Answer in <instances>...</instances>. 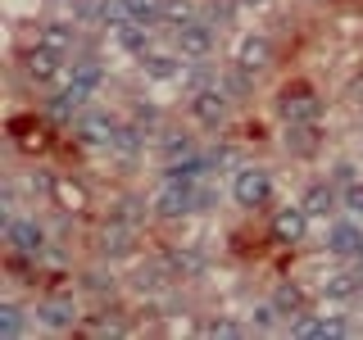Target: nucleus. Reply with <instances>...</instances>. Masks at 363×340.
<instances>
[{"instance_id": "nucleus-1", "label": "nucleus", "mask_w": 363, "mask_h": 340, "mask_svg": "<svg viewBox=\"0 0 363 340\" xmlns=\"http://www.w3.org/2000/svg\"><path fill=\"white\" fill-rule=\"evenodd\" d=\"M209 204H213V191L204 186V181H173V177H164L159 196L150 200V213H155V218H186V213L209 209Z\"/></svg>"}, {"instance_id": "nucleus-2", "label": "nucleus", "mask_w": 363, "mask_h": 340, "mask_svg": "<svg viewBox=\"0 0 363 340\" xmlns=\"http://www.w3.org/2000/svg\"><path fill=\"white\" fill-rule=\"evenodd\" d=\"M232 200L241 204V209H264V204L272 200V177L268 168L259 164H241L232 173Z\"/></svg>"}, {"instance_id": "nucleus-3", "label": "nucleus", "mask_w": 363, "mask_h": 340, "mask_svg": "<svg viewBox=\"0 0 363 340\" xmlns=\"http://www.w3.org/2000/svg\"><path fill=\"white\" fill-rule=\"evenodd\" d=\"M23 77H28L32 86H55L60 77L68 73V55H60V50H45V45H37L32 41L28 50H23Z\"/></svg>"}, {"instance_id": "nucleus-4", "label": "nucleus", "mask_w": 363, "mask_h": 340, "mask_svg": "<svg viewBox=\"0 0 363 340\" xmlns=\"http://www.w3.org/2000/svg\"><path fill=\"white\" fill-rule=\"evenodd\" d=\"M191 118L200 123V128H209V132H218L223 123H227V109H232V96H227V86L223 82H209V86H200V91H191Z\"/></svg>"}, {"instance_id": "nucleus-5", "label": "nucleus", "mask_w": 363, "mask_h": 340, "mask_svg": "<svg viewBox=\"0 0 363 340\" xmlns=\"http://www.w3.org/2000/svg\"><path fill=\"white\" fill-rule=\"evenodd\" d=\"M68 128H73V136H77L82 145H105V150H109L123 123L113 118V113H105V109H91V105H86L73 123H68Z\"/></svg>"}, {"instance_id": "nucleus-6", "label": "nucleus", "mask_w": 363, "mask_h": 340, "mask_svg": "<svg viewBox=\"0 0 363 340\" xmlns=\"http://www.w3.org/2000/svg\"><path fill=\"white\" fill-rule=\"evenodd\" d=\"M277 118L281 123H318L323 118V100L313 96V86L295 82V86H286L277 96Z\"/></svg>"}, {"instance_id": "nucleus-7", "label": "nucleus", "mask_w": 363, "mask_h": 340, "mask_svg": "<svg viewBox=\"0 0 363 340\" xmlns=\"http://www.w3.org/2000/svg\"><path fill=\"white\" fill-rule=\"evenodd\" d=\"M5 241H9V254L41 259L45 254V227L32 222V218H14V213H5Z\"/></svg>"}, {"instance_id": "nucleus-8", "label": "nucleus", "mask_w": 363, "mask_h": 340, "mask_svg": "<svg viewBox=\"0 0 363 340\" xmlns=\"http://www.w3.org/2000/svg\"><path fill=\"white\" fill-rule=\"evenodd\" d=\"M177 32V50H182V60H204V55L218 45V32H213V23L204 18V14H196V18H186L182 28H173Z\"/></svg>"}, {"instance_id": "nucleus-9", "label": "nucleus", "mask_w": 363, "mask_h": 340, "mask_svg": "<svg viewBox=\"0 0 363 340\" xmlns=\"http://www.w3.org/2000/svg\"><path fill=\"white\" fill-rule=\"evenodd\" d=\"M86 91L82 86H73V82H64L60 91H55V96H45V113H50V118L55 123H73L77 118V113H82L86 109Z\"/></svg>"}, {"instance_id": "nucleus-10", "label": "nucleus", "mask_w": 363, "mask_h": 340, "mask_svg": "<svg viewBox=\"0 0 363 340\" xmlns=\"http://www.w3.org/2000/svg\"><path fill=\"white\" fill-rule=\"evenodd\" d=\"M286 150L295 154V159H313L318 154V145H323V118L318 123H286Z\"/></svg>"}, {"instance_id": "nucleus-11", "label": "nucleus", "mask_w": 363, "mask_h": 340, "mask_svg": "<svg viewBox=\"0 0 363 340\" xmlns=\"http://www.w3.org/2000/svg\"><path fill=\"white\" fill-rule=\"evenodd\" d=\"M304 232H309V209H304V204H286V209L272 218V236H277L281 245L304 241Z\"/></svg>"}, {"instance_id": "nucleus-12", "label": "nucleus", "mask_w": 363, "mask_h": 340, "mask_svg": "<svg viewBox=\"0 0 363 340\" xmlns=\"http://www.w3.org/2000/svg\"><path fill=\"white\" fill-rule=\"evenodd\" d=\"M304 209H309V218H332V213L345 204V196L336 191V181H313L309 191H304Z\"/></svg>"}, {"instance_id": "nucleus-13", "label": "nucleus", "mask_w": 363, "mask_h": 340, "mask_svg": "<svg viewBox=\"0 0 363 340\" xmlns=\"http://www.w3.org/2000/svg\"><path fill=\"white\" fill-rule=\"evenodd\" d=\"M327 249L332 254H359L363 249V227L350 218H332L327 222Z\"/></svg>"}, {"instance_id": "nucleus-14", "label": "nucleus", "mask_w": 363, "mask_h": 340, "mask_svg": "<svg viewBox=\"0 0 363 340\" xmlns=\"http://www.w3.org/2000/svg\"><path fill=\"white\" fill-rule=\"evenodd\" d=\"M77 23H41L37 28V45H45V50H60V55H73L77 50Z\"/></svg>"}, {"instance_id": "nucleus-15", "label": "nucleus", "mask_w": 363, "mask_h": 340, "mask_svg": "<svg viewBox=\"0 0 363 340\" xmlns=\"http://www.w3.org/2000/svg\"><path fill=\"white\" fill-rule=\"evenodd\" d=\"M236 64L245 68V73H264V68L272 64V41L268 37H245L241 41V50H236Z\"/></svg>"}, {"instance_id": "nucleus-16", "label": "nucleus", "mask_w": 363, "mask_h": 340, "mask_svg": "<svg viewBox=\"0 0 363 340\" xmlns=\"http://www.w3.org/2000/svg\"><path fill=\"white\" fill-rule=\"evenodd\" d=\"M141 68H145V77H155V82H173V77L186 73V60L164 55V50H145L141 55Z\"/></svg>"}, {"instance_id": "nucleus-17", "label": "nucleus", "mask_w": 363, "mask_h": 340, "mask_svg": "<svg viewBox=\"0 0 363 340\" xmlns=\"http://www.w3.org/2000/svg\"><path fill=\"white\" fill-rule=\"evenodd\" d=\"M132 249H136V227L109 218L105 241H100V254H105V259H123V254H132Z\"/></svg>"}, {"instance_id": "nucleus-18", "label": "nucleus", "mask_w": 363, "mask_h": 340, "mask_svg": "<svg viewBox=\"0 0 363 340\" xmlns=\"http://www.w3.org/2000/svg\"><path fill=\"white\" fill-rule=\"evenodd\" d=\"M37 322H41V327H50V332H68V327L77 322L73 300H45L41 309H37Z\"/></svg>"}, {"instance_id": "nucleus-19", "label": "nucleus", "mask_w": 363, "mask_h": 340, "mask_svg": "<svg viewBox=\"0 0 363 340\" xmlns=\"http://www.w3.org/2000/svg\"><path fill=\"white\" fill-rule=\"evenodd\" d=\"M272 309H277V313L295 327L304 313H309V304H304V290H300V286H277V290H272Z\"/></svg>"}, {"instance_id": "nucleus-20", "label": "nucleus", "mask_w": 363, "mask_h": 340, "mask_svg": "<svg viewBox=\"0 0 363 340\" xmlns=\"http://www.w3.org/2000/svg\"><path fill=\"white\" fill-rule=\"evenodd\" d=\"M150 32H155V28L132 23V18L113 23V37H118V45H123V50H132V55H145V50H150Z\"/></svg>"}, {"instance_id": "nucleus-21", "label": "nucleus", "mask_w": 363, "mask_h": 340, "mask_svg": "<svg viewBox=\"0 0 363 340\" xmlns=\"http://www.w3.org/2000/svg\"><path fill=\"white\" fill-rule=\"evenodd\" d=\"M291 332H295V336H345L350 327L340 322V317H313V313H304L300 322L291 327Z\"/></svg>"}, {"instance_id": "nucleus-22", "label": "nucleus", "mask_w": 363, "mask_h": 340, "mask_svg": "<svg viewBox=\"0 0 363 340\" xmlns=\"http://www.w3.org/2000/svg\"><path fill=\"white\" fill-rule=\"evenodd\" d=\"M159 154H164V159H182V154H196V141H191V132L164 128V132H159Z\"/></svg>"}, {"instance_id": "nucleus-23", "label": "nucleus", "mask_w": 363, "mask_h": 340, "mask_svg": "<svg viewBox=\"0 0 363 340\" xmlns=\"http://www.w3.org/2000/svg\"><path fill=\"white\" fill-rule=\"evenodd\" d=\"M218 82L227 86V96H232V100H245L250 91H255V73H245V68L236 64V68H227V73L218 77Z\"/></svg>"}, {"instance_id": "nucleus-24", "label": "nucleus", "mask_w": 363, "mask_h": 340, "mask_svg": "<svg viewBox=\"0 0 363 340\" xmlns=\"http://www.w3.org/2000/svg\"><path fill=\"white\" fill-rule=\"evenodd\" d=\"M82 186H68L64 177H55V191H50V204H60V209H82Z\"/></svg>"}, {"instance_id": "nucleus-25", "label": "nucleus", "mask_w": 363, "mask_h": 340, "mask_svg": "<svg viewBox=\"0 0 363 340\" xmlns=\"http://www.w3.org/2000/svg\"><path fill=\"white\" fill-rule=\"evenodd\" d=\"M359 286H363L359 272H336V277L327 281V295H332V300H345V295H354Z\"/></svg>"}, {"instance_id": "nucleus-26", "label": "nucleus", "mask_w": 363, "mask_h": 340, "mask_svg": "<svg viewBox=\"0 0 363 340\" xmlns=\"http://www.w3.org/2000/svg\"><path fill=\"white\" fill-rule=\"evenodd\" d=\"M0 336H23V309L14 300L0 304Z\"/></svg>"}, {"instance_id": "nucleus-27", "label": "nucleus", "mask_w": 363, "mask_h": 340, "mask_svg": "<svg viewBox=\"0 0 363 340\" xmlns=\"http://www.w3.org/2000/svg\"><path fill=\"white\" fill-rule=\"evenodd\" d=\"M145 213V200H118V209L109 213L113 222H128V227H136V218Z\"/></svg>"}, {"instance_id": "nucleus-28", "label": "nucleus", "mask_w": 363, "mask_h": 340, "mask_svg": "<svg viewBox=\"0 0 363 340\" xmlns=\"http://www.w3.org/2000/svg\"><path fill=\"white\" fill-rule=\"evenodd\" d=\"M82 290H113V277H109V272H86V277H82Z\"/></svg>"}, {"instance_id": "nucleus-29", "label": "nucleus", "mask_w": 363, "mask_h": 340, "mask_svg": "<svg viewBox=\"0 0 363 340\" xmlns=\"http://www.w3.org/2000/svg\"><path fill=\"white\" fill-rule=\"evenodd\" d=\"M340 196H345V209H350V213H363V181H350Z\"/></svg>"}, {"instance_id": "nucleus-30", "label": "nucleus", "mask_w": 363, "mask_h": 340, "mask_svg": "<svg viewBox=\"0 0 363 340\" xmlns=\"http://www.w3.org/2000/svg\"><path fill=\"white\" fill-rule=\"evenodd\" d=\"M204 336H241V327L227 317H213V322H204Z\"/></svg>"}, {"instance_id": "nucleus-31", "label": "nucleus", "mask_w": 363, "mask_h": 340, "mask_svg": "<svg viewBox=\"0 0 363 340\" xmlns=\"http://www.w3.org/2000/svg\"><path fill=\"white\" fill-rule=\"evenodd\" d=\"M250 5H259V0H250Z\"/></svg>"}]
</instances>
